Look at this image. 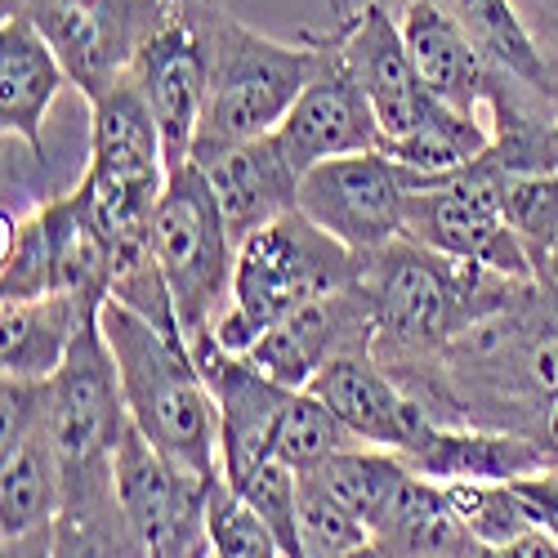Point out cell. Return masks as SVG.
<instances>
[{"instance_id": "6da1fadb", "label": "cell", "mask_w": 558, "mask_h": 558, "mask_svg": "<svg viewBox=\"0 0 558 558\" xmlns=\"http://www.w3.org/2000/svg\"><path fill=\"white\" fill-rule=\"evenodd\" d=\"M130 411L121 398L117 357L99 317L85 322L63 366L50 376V434L59 451V527L54 554H134L117 496V447Z\"/></svg>"}, {"instance_id": "7a4b0ae2", "label": "cell", "mask_w": 558, "mask_h": 558, "mask_svg": "<svg viewBox=\"0 0 558 558\" xmlns=\"http://www.w3.org/2000/svg\"><path fill=\"white\" fill-rule=\"evenodd\" d=\"M357 287L371 308V357L398 376L438 357L460 331L514 300L523 282L487 264L429 251L402 232L366 255Z\"/></svg>"}, {"instance_id": "3957f363", "label": "cell", "mask_w": 558, "mask_h": 558, "mask_svg": "<svg viewBox=\"0 0 558 558\" xmlns=\"http://www.w3.org/2000/svg\"><path fill=\"white\" fill-rule=\"evenodd\" d=\"M99 327L117 357L130 421L166 456H174L183 470L202 474L206 483H219L223 478L219 407H215L206 376L193 362L189 340L161 331L157 322L138 317L134 308L117 300H104Z\"/></svg>"}, {"instance_id": "277c9868", "label": "cell", "mask_w": 558, "mask_h": 558, "mask_svg": "<svg viewBox=\"0 0 558 558\" xmlns=\"http://www.w3.org/2000/svg\"><path fill=\"white\" fill-rule=\"evenodd\" d=\"M362 264L366 255L331 238L300 206L277 215L238 246V282H232V304L215 322V340L232 353H246L277 317L327 291L353 287Z\"/></svg>"}, {"instance_id": "5b68a950", "label": "cell", "mask_w": 558, "mask_h": 558, "mask_svg": "<svg viewBox=\"0 0 558 558\" xmlns=\"http://www.w3.org/2000/svg\"><path fill=\"white\" fill-rule=\"evenodd\" d=\"M313 72V45L300 36L295 45L259 36L238 14H223L210 54V85L193 157L219 153L228 144L272 134L287 121L291 104Z\"/></svg>"}, {"instance_id": "8992f818", "label": "cell", "mask_w": 558, "mask_h": 558, "mask_svg": "<svg viewBox=\"0 0 558 558\" xmlns=\"http://www.w3.org/2000/svg\"><path fill=\"white\" fill-rule=\"evenodd\" d=\"M153 255L170 282L183 340L215 331L238 282V238L228 232L210 179L193 157L170 166L153 215Z\"/></svg>"}, {"instance_id": "52a82bcc", "label": "cell", "mask_w": 558, "mask_h": 558, "mask_svg": "<svg viewBox=\"0 0 558 558\" xmlns=\"http://www.w3.org/2000/svg\"><path fill=\"white\" fill-rule=\"evenodd\" d=\"M402 232L425 242L429 251L487 264L505 277H519V282L536 277L527 242L505 215V174L487 166L483 153L447 174H415L402 210Z\"/></svg>"}, {"instance_id": "ba28073f", "label": "cell", "mask_w": 558, "mask_h": 558, "mask_svg": "<svg viewBox=\"0 0 558 558\" xmlns=\"http://www.w3.org/2000/svg\"><path fill=\"white\" fill-rule=\"evenodd\" d=\"M59 451L50 434V380L0 385V549L54 554Z\"/></svg>"}, {"instance_id": "9c48e42d", "label": "cell", "mask_w": 558, "mask_h": 558, "mask_svg": "<svg viewBox=\"0 0 558 558\" xmlns=\"http://www.w3.org/2000/svg\"><path fill=\"white\" fill-rule=\"evenodd\" d=\"M228 10L219 0H157V19L138 45L134 59V85L161 125L166 157L170 166L189 161L202 108H206V85H210V54H215V32Z\"/></svg>"}, {"instance_id": "30bf717a", "label": "cell", "mask_w": 558, "mask_h": 558, "mask_svg": "<svg viewBox=\"0 0 558 558\" xmlns=\"http://www.w3.org/2000/svg\"><path fill=\"white\" fill-rule=\"evenodd\" d=\"M215 483L183 470L134 421L117 447V496L134 554L148 558H202L210 554L206 536V496Z\"/></svg>"}, {"instance_id": "8fae6325", "label": "cell", "mask_w": 558, "mask_h": 558, "mask_svg": "<svg viewBox=\"0 0 558 558\" xmlns=\"http://www.w3.org/2000/svg\"><path fill=\"white\" fill-rule=\"evenodd\" d=\"M300 36L313 45V72L300 89V99L291 104L287 121L272 134L282 138V148L300 170L344 153H376L380 121L344 54L340 32L327 23V27H304Z\"/></svg>"}, {"instance_id": "7c38bea8", "label": "cell", "mask_w": 558, "mask_h": 558, "mask_svg": "<svg viewBox=\"0 0 558 558\" xmlns=\"http://www.w3.org/2000/svg\"><path fill=\"white\" fill-rule=\"evenodd\" d=\"M411 170L389 153H344L304 170L300 179V210L353 246L357 255L380 251L402 238V210L411 193Z\"/></svg>"}, {"instance_id": "4fadbf2b", "label": "cell", "mask_w": 558, "mask_h": 558, "mask_svg": "<svg viewBox=\"0 0 558 558\" xmlns=\"http://www.w3.org/2000/svg\"><path fill=\"white\" fill-rule=\"evenodd\" d=\"M85 99L108 95L134 72L157 0H27V10Z\"/></svg>"}, {"instance_id": "5bb4252c", "label": "cell", "mask_w": 558, "mask_h": 558, "mask_svg": "<svg viewBox=\"0 0 558 558\" xmlns=\"http://www.w3.org/2000/svg\"><path fill=\"white\" fill-rule=\"evenodd\" d=\"M331 27L344 40V54L366 89L371 108L380 121V153L385 144L402 138L421 125L442 99H434L421 72L411 63V50L402 40V23L385 0H336Z\"/></svg>"}, {"instance_id": "9a60e30c", "label": "cell", "mask_w": 558, "mask_h": 558, "mask_svg": "<svg viewBox=\"0 0 558 558\" xmlns=\"http://www.w3.org/2000/svg\"><path fill=\"white\" fill-rule=\"evenodd\" d=\"M193 362L206 376L215 407H219V456H223V478L238 487L255 464H264L272 456V438H277V421L291 402L295 389H287L282 380L264 376V371L246 357L232 353L215 340V331L189 340Z\"/></svg>"}, {"instance_id": "2e32d148", "label": "cell", "mask_w": 558, "mask_h": 558, "mask_svg": "<svg viewBox=\"0 0 558 558\" xmlns=\"http://www.w3.org/2000/svg\"><path fill=\"white\" fill-rule=\"evenodd\" d=\"M304 389H313L371 447H389L407 456L438 429L434 415L398 385L393 371L371 357V349L331 357Z\"/></svg>"}, {"instance_id": "e0dca14e", "label": "cell", "mask_w": 558, "mask_h": 558, "mask_svg": "<svg viewBox=\"0 0 558 558\" xmlns=\"http://www.w3.org/2000/svg\"><path fill=\"white\" fill-rule=\"evenodd\" d=\"M353 349H371V308L357 282L344 291H327L291 308L287 317H277L246 349V357L264 376L282 380L287 389H304L331 357Z\"/></svg>"}, {"instance_id": "ac0fdd59", "label": "cell", "mask_w": 558, "mask_h": 558, "mask_svg": "<svg viewBox=\"0 0 558 558\" xmlns=\"http://www.w3.org/2000/svg\"><path fill=\"white\" fill-rule=\"evenodd\" d=\"M193 161L206 170L215 202L223 210V223H228L232 238H238V246L251 238L255 228H264L277 215L300 206L304 170L291 161V153L282 148L277 134H259V138H246V144H228V148L193 157Z\"/></svg>"}, {"instance_id": "d6986e66", "label": "cell", "mask_w": 558, "mask_h": 558, "mask_svg": "<svg viewBox=\"0 0 558 558\" xmlns=\"http://www.w3.org/2000/svg\"><path fill=\"white\" fill-rule=\"evenodd\" d=\"M63 85H72V76L36 19L10 14L0 23V130L5 138H19L32 157H40V130Z\"/></svg>"}, {"instance_id": "ffe728a7", "label": "cell", "mask_w": 558, "mask_h": 558, "mask_svg": "<svg viewBox=\"0 0 558 558\" xmlns=\"http://www.w3.org/2000/svg\"><path fill=\"white\" fill-rule=\"evenodd\" d=\"M407 464L434 483H514L523 474L549 470V456L536 438L492 425H438L421 447L407 451Z\"/></svg>"}, {"instance_id": "44dd1931", "label": "cell", "mask_w": 558, "mask_h": 558, "mask_svg": "<svg viewBox=\"0 0 558 558\" xmlns=\"http://www.w3.org/2000/svg\"><path fill=\"white\" fill-rule=\"evenodd\" d=\"M104 304L54 291L36 300H0V371L5 380H50L72 340Z\"/></svg>"}, {"instance_id": "7402d4cb", "label": "cell", "mask_w": 558, "mask_h": 558, "mask_svg": "<svg viewBox=\"0 0 558 558\" xmlns=\"http://www.w3.org/2000/svg\"><path fill=\"white\" fill-rule=\"evenodd\" d=\"M371 554H385V558H487V545L460 523L442 483L411 470L389 505V514L371 532Z\"/></svg>"}, {"instance_id": "603a6c76", "label": "cell", "mask_w": 558, "mask_h": 558, "mask_svg": "<svg viewBox=\"0 0 558 558\" xmlns=\"http://www.w3.org/2000/svg\"><path fill=\"white\" fill-rule=\"evenodd\" d=\"M385 5L398 10V5H407V0H385ZM434 5H442L464 32H470L474 45L505 76H514L519 85H527L532 95L558 99V89L549 81V68H545V59L536 50L527 23L519 19L514 0H434Z\"/></svg>"}, {"instance_id": "cb8c5ba5", "label": "cell", "mask_w": 558, "mask_h": 558, "mask_svg": "<svg viewBox=\"0 0 558 558\" xmlns=\"http://www.w3.org/2000/svg\"><path fill=\"white\" fill-rule=\"evenodd\" d=\"M308 474L317 487H327L344 509L376 532L380 519L389 514V505L398 496V487L407 483L411 464L402 451H389V447H371V442H357V447H344L336 456H327L322 464H308Z\"/></svg>"}, {"instance_id": "d4e9b609", "label": "cell", "mask_w": 558, "mask_h": 558, "mask_svg": "<svg viewBox=\"0 0 558 558\" xmlns=\"http://www.w3.org/2000/svg\"><path fill=\"white\" fill-rule=\"evenodd\" d=\"M487 144H492V125H483L478 112H460L451 104H438L415 130L385 144V153L415 174H447V170L470 166Z\"/></svg>"}, {"instance_id": "484cf974", "label": "cell", "mask_w": 558, "mask_h": 558, "mask_svg": "<svg viewBox=\"0 0 558 558\" xmlns=\"http://www.w3.org/2000/svg\"><path fill=\"white\" fill-rule=\"evenodd\" d=\"M357 442L362 438L313 389H295L287 411H282V421H277L272 456H282L287 464H295V470H308V464H322L327 456L357 447Z\"/></svg>"}, {"instance_id": "4316f807", "label": "cell", "mask_w": 558, "mask_h": 558, "mask_svg": "<svg viewBox=\"0 0 558 558\" xmlns=\"http://www.w3.org/2000/svg\"><path fill=\"white\" fill-rule=\"evenodd\" d=\"M447 500L460 514V523L487 545V554L500 558L523 532L536 527L514 483H447Z\"/></svg>"}, {"instance_id": "83f0119b", "label": "cell", "mask_w": 558, "mask_h": 558, "mask_svg": "<svg viewBox=\"0 0 558 558\" xmlns=\"http://www.w3.org/2000/svg\"><path fill=\"white\" fill-rule=\"evenodd\" d=\"M206 536H210V554L219 558H282L277 532L228 478H219L206 496Z\"/></svg>"}, {"instance_id": "f1b7e54d", "label": "cell", "mask_w": 558, "mask_h": 558, "mask_svg": "<svg viewBox=\"0 0 558 558\" xmlns=\"http://www.w3.org/2000/svg\"><path fill=\"white\" fill-rule=\"evenodd\" d=\"M371 554V527L344 509L327 487L300 474V558Z\"/></svg>"}, {"instance_id": "f546056e", "label": "cell", "mask_w": 558, "mask_h": 558, "mask_svg": "<svg viewBox=\"0 0 558 558\" xmlns=\"http://www.w3.org/2000/svg\"><path fill=\"white\" fill-rule=\"evenodd\" d=\"M238 492L259 509L264 523L282 541V558H300V470L282 456H268L264 464L238 483Z\"/></svg>"}, {"instance_id": "4dcf8cb0", "label": "cell", "mask_w": 558, "mask_h": 558, "mask_svg": "<svg viewBox=\"0 0 558 558\" xmlns=\"http://www.w3.org/2000/svg\"><path fill=\"white\" fill-rule=\"evenodd\" d=\"M505 215L527 242L532 259L558 251V170L509 174L505 179Z\"/></svg>"}, {"instance_id": "1f68e13d", "label": "cell", "mask_w": 558, "mask_h": 558, "mask_svg": "<svg viewBox=\"0 0 558 558\" xmlns=\"http://www.w3.org/2000/svg\"><path fill=\"white\" fill-rule=\"evenodd\" d=\"M514 10L527 23L536 50H541V59L549 68V81L558 89V0H514Z\"/></svg>"}, {"instance_id": "d6a6232c", "label": "cell", "mask_w": 558, "mask_h": 558, "mask_svg": "<svg viewBox=\"0 0 558 558\" xmlns=\"http://www.w3.org/2000/svg\"><path fill=\"white\" fill-rule=\"evenodd\" d=\"M514 492L523 496L532 523H536V527H545V532L558 541V470L523 474V478H514Z\"/></svg>"}, {"instance_id": "836d02e7", "label": "cell", "mask_w": 558, "mask_h": 558, "mask_svg": "<svg viewBox=\"0 0 558 558\" xmlns=\"http://www.w3.org/2000/svg\"><path fill=\"white\" fill-rule=\"evenodd\" d=\"M527 434H532V438L541 442V451L549 456V470H558V393L545 398V407L536 411V421H532Z\"/></svg>"}, {"instance_id": "e575fe53", "label": "cell", "mask_w": 558, "mask_h": 558, "mask_svg": "<svg viewBox=\"0 0 558 558\" xmlns=\"http://www.w3.org/2000/svg\"><path fill=\"white\" fill-rule=\"evenodd\" d=\"M0 10H5V19H10V14H23L27 0H0Z\"/></svg>"}]
</instances>
